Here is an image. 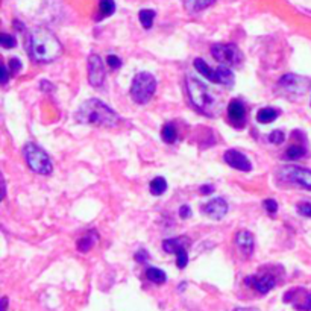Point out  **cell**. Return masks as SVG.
<instances>
[{"label": "cell", "mask_w": 311, "mask_h": 311, "mask_svg": "<svg viewBox=\"0 0 311 311\" xmlns=\"http://www.w3.org/2000/svg\"><path fill=\"white\" fill-rule=\"evenodd\" d=\"M27 50L31 58L37 62H52L62 53V46L53 32L46 27H35L29 34Z\"/></svg>", "instance_id": "6da1fadb"}, {"label": "cell", "mask_w": 311, "mask_h": 311, "mask_svg": "<svg viewBox=\"0 0 311 311\" xmlns=\"http://www.w3.org/2000/svg\"><path fill=\"white\" fill-rule=\"evenodd\" d=\"M75 120L81 124L114 128L120 122V116L99 99H88L78 108Z\"/></svg>", "instance_id": "7a4b0ae2"}, {"label": "cell", "mask_w": 311, "mask_h": 311, "mask_svg": "<svg viewBox=\"0 0 311 311\" xmlns=\"http://www.w3.org/2000/svg\"><path fill=\"white\" fill-rule=\"evenodd\" d=\"M186 85H187L190 101L197 111H201L202 114L209 116V117L217 116V112L220 114V102L217 101L216 96L211 93V90L205 85V83H202L199 79L187 76Z\"/></svg>", "instance_id": "3957f363"}, {"label": "cell", "mask_w": 311, "mask_h": 311, "mask_svg": "<svg viewBox=\"0 0 311 311\" xmlns=\"http://www.w3.org/2000/svg\"><path fill=\"white\" fill-rule=\"evenodd\" d=\"M155 90H157V79H155V76L146 72H141L132 81L131 97L135 104L143 105L150 101Z\"/></svg>", "instance_id": "277c9868"}, {"label": "cell", "mask_w": 311, "mask_h": 311, "mask_svg": "<svg viewBox=\"0 0 311 311\" xmlns=\"http://www.w3.org/2000/svg\"><path fill=\"white\" fill-rule=\"evenodd\" d=\"M24 160L32 170L38 175H50L52 173V161L49 155L35 143H27L23 147Z\"/></svg>", "instance_id": "5b68a950"}, {"label": "cell", "mask_w": 311, "mask_h": 311, "mask_svg": "<svg viewBox=\"0 0 311 311\" xmlns=\"http://www.w3.org/2000/svg\"><path fill=\"white\" fill-rule=\"evenodd\" d=\"M194 64V68L199 72L202 76H205L208 81L214 82V83H220V85H225V87H232L234 85V73L231 72V70L228 67L225 65H219L217 68H211L202 58H196L193 61Z\"/></svg>", "instance_id": "8992f818"}, {"label": "cell", "mask_w": 311, "mask_h": 311, "mask_svg": "<svg viewBox=\"0 0 311 311\" xmlns=\"http://www.w3.org/2000/svg\"><path fill=\"white\" fill-rule=\"evenodd\" d=\"M276 176L282 182L298 184L305 190H311V170L299 166H282L278 168Z\"/></svg>", "instance_id": "52a82bcc"}, {"label": "cell", "mask_w": 311, "mask_h": 311, "mask_svg": "<svg viewBox=\"0 0 311 311\" xmlns=\"http://www.w3.org/2000/svg\"><path fill=\"white\" fill-rule=\"evenodd\" d=\"M213 58L225 67L238 65L243 61V53L235 44H213L211 46Z\"/></svg>", "instance_id": "ba28073f"}, {"label": "cell", "mask_w": 311, "mask_h": 311, "mask_svg": "<svg viewBox=\"0 0 311 311\" xmlns=\"http://www.w3.org/2000/svg\"><path fill=\"white\" fill-rule=\"evenodd\" d=\"M188 245H190V240L187 237L167 238L163 242V249L167 253H175L176 255V266L179 269H184L188 264V252H187Z\"/></svg>", "instance_id": "9c48e42d"}, {"label": "cell", "mask_w": 311, "mask_h": 311, "mask_svg": "<svg viewBox=\"0 0 311 311\" xmlns=\"http://www.w3.org/2000/svg\"><path fill=\"white\" fill-rule=\"evenodd\" d=\"M279 87L290 93V94H305L307 90L311 85V81L305 76H299V75H293V73H287L279 79Z\"/></svg>", "instance_id": "30bf717a"}, {"label": "cell", "mask_w": 311, "mask_h": 311, "mask_svg": "<svg viewBox=\"0 0 311 311\" xmlns=\"http://www.w3.org/2000/svg\"><path fill=\"white\" fill-rule=\"evenodd\" d=\"M88 81L93 87H102L105 81V68L99 55L88 56Z\"/></svg>", "instance_id": "8fae6325"}, {"label": "cell", "mask_w": 311, "mask_h": 311, "mask_svg": "<svg viewBox=\"0 0 311 311\" xmlns=\"http://www.w3.org/2000/svg\"><path fill=\"white\" fill-rule=\"evenodd\" d=\"M223 160L228 166L235 168V170H240V172H250L252 170V164H250L249 158L245 153L238 152L235 149L226 150L225 155H223Z\"/></svg>", "instance_id": "7c38bea8"}, {"label": "cell", "mask_w": 311, "mask_h": 311, "mask_svg": "<svg viewBox=\"0 0 311 311\" xmlns=\"http://www.w3.org/2000/svg\"><path fill=\"white\" fill-rule=\"evenodd\" d=\"M228 204L223 199V197H216V199L209 201L207 205H204L202 208V213L207 214L209 219H214V220H220L223 219L226 214H228Z\"/></svg>", "instance_id": "4fadbf2b"}, {"label": "cell", "mask_w": 311, "mask_h": 311, "mask_svg": "<svg viewBox=\"0 0 311 311\" xmlns=\"http://www.w3.org/2000/svg\"><path fill=\"white\" fill-rule=\"evenodd\" d=\"M246 106L240 101H231L228 105V119L235 128H245L246 124Z\"/></svg>", "instance_id": "5bb4252c"}, {"label": "cell", "mask_w": 311, "mask_h": 311, "mask_svg": "<svg viewBox=\"0 0 311 311\" xmlns=\"http://www.w3.org/2000/svg\"><path fill=\"white\" fill-rule=\"evenodd\" d=\"M235 243L238 246V249L242 250L245 255L250 257L252 255V252H253V246H255V243H253V235L243 229V231H240L237 232V237H235Z\"/></svg>", "instance_id": "9a60e30c"}, {"label": "cell", "mask_w": 311, "mask_h": 311, "mask_svg": "<svg viewBox=\"0 0 311 311\" xmlns=\"http://www.w3.org/2000/svg\"><path fill=\"white\" fill-rule=\"evenodd\" d=\"M253 279V287H255L257 291L260 293H269L275 286H276V278L273 275H263V276H257V278H252Z\"/></svg>", "instance_id": "2e32d148"}, {"label": "cell", "mask_w": 311, "mask_h": 311, "mask_svg": "<svg viewBox=\"0 0 311 311\" xmlns=\"http://www.w3.org/2000/svg\"><path fill=\"white\" fill-rule=\"evenodd\" d=\"M97 240H99V235H97V232L96 231H90V232H87L85 235H82L78 242H76V248H78V250L79 252H88L96 243H97Z\"/></svg>", "instance_id": "e0dca14e"}, {"label": "cell", "mask_w": 311, "mask_h": 311, "mask_svg": "<svg viewBox=\"0 0 311 311\" xmlns=\"http://www.w3.org/2000/svg\"><path fill=\"white\" fill-rule=\"evenodd\" d=\"M279 116V111L275 109V108H263L258 111L257 114V122L258 123H263V124H267V123H272L278 119Z\"/></svg>", "instance_id": "ac0fdd59"}, {"label": "cell", "mask_w": 311, "mask_h": 311, "mask_svg": "<svg viewBox=\"0 0 311 311\" xmlns=\"http://www.w3.org/2000/svg\"><path fill=\"white\" fill-rule=\"evenodd\" d=\"M116 11V2L114 0H101V3H99V17L97 20H102L105 17L112 16Z\"/></svg>", "instance_id": "d6986e66"}, {"label": "cell", "mask_w": 311, "mask_h": 311, "mask_svg": "<svg viewBox=\"0 0 311 311\" xmlns=\"http://www.w3.org/2000/svg\"><path fill=\"white\" fill-rule=\"evenodd\" d=\"M146 278L150 282H155V284H164V282L167 281L166 272L161 270V269H157V267H149L146 270Z\"/></svg>", "instance_id": "ffe728a7"}, {"label": "cell", "mask_w": 311, "mask_h": 311, "mask_svg": "<svg viewBox=\"0 0 311 311\" xmlns=\"http://www.w3.org/2000/svg\"><path fill=\"white\" fill-rule=\"evenodd\" d=\"M161 138H163L164 143H167V145L175 143L176 138H178V131H176L173 123H166L164 124V128L161 131Z\"/></svg>", "instance_id": "44dd1931"}, {"label": "cell", "mask_w": 311, "mask_h": 311, "mask_svg": "<svg viewBox=\"0 0 311 311\" xmlns=\"http://www.w3.org/2000/svg\"><path fill=\"white\" fill-rule=\"evenodd\" d=\"M149 188H150V193L153 196H161L167 190V181L163 176L153 178L152 182H150V186H149Z\"/></svg>", "instance_id": "7402d4cb"}, {"label": "cell", "mask_w": 311, "mask_h": 311, "mask_svg": "<svg viewBox=\"0 0 311 311\" xmlns=\"http://www.w3.org/2000/svg\"><path fill=\"white\" fill-rule=\"evenodd\" d=\"M216 0H186V8L188 12H199L207 6L213 5Z\"/></svg>", "instance_id": "603a6c76"}, {"label": "cell", "mask_w": 311, "mask_h": 311, "mask_svg": "<svg viewBox=\"0 0 311 311\" xmlns=\"http://www.w3.org/2000/svg\"><path fill=\"white\" fill-rule=\"evenodd\" d=\"M155 16H157V14H155L153 9H141L138 14L141 26H143L145 29H150L153 24V20H155Z\"/></svg>", "instance_id": "cb8c5ba5"}, {"label": "cell", "mask_w": 311, "mask_h": 311, "mask_svg": "<svg viewBox=\"0 0 311 311\" xmlns=\"http://www.w3.org/2000/svg\"><path fill=\"white\" fill-rule=\"evenodd\" d=\"M305 155V147L299 146V145H293L286 150V158L287 160H299Z\"/></svg>", "instance_id": "d4e9b609"}, {"label": "cell", "mask_w": 311, "mask_h": 311, "mask_svg": "<svg viewBox=\"0 0 311 311\" xmlns=\"http://www.w3.org/2000/svg\"><path fill=\"white\" fill-rule=\"evenodd\" d=\"M284 140H286V135H284V132L279 131V129H275V131H272L270 134H269V141H270L272 145L279 146V145L284 143Z\"/></svg>", "instance_id": "484cf974"}, {"label": "cell", "mask_w": 311, "mask_h": 311, "mask_svg": "<svg viewBox=\"0 0 311 311\" xmlns=\"http://www.w3.org/2000/svg\"><path fill=\"white\" fill-rule=\"evenodd\" d=\"M0 44H2L3 49H12L17 46V41L9 34H2L0 35Z\"/></svg>", "instance_id": "4316f807"}, {"label": "cell", "mask_w": 311, "mask_h": 311, "mask_svg": "<svg viewBox=\"0 0 311 311\" xmlns=\"http://www.w3.org/2000/svg\"><path fill=\"white\" fill-rule=\"evenodd\" d=\"M298 213L304 217H311V204L310 202L298 204Z\"/></svg>", "instance_id": "83f0119b"}, {"label": "cell", "mask_w": 311, "mask_h": 311, "mask_svg": "<svg viewBox=\"0 0 311 311\" xmlns=\"http://www.w3.org/2000/svg\"><path fill=\"white\" fill-rule=\"evenodd\" d=\"M263 207H264V209L267 211V213H270V214H275L276 211H278V204H276L275 199H267V201H264V202H263Z\"/></svg>", "instance_id": "f1b7e54d"}, {"label": "cell", "mask_w": 311, "mask_h": 311, "mask_svg": "<svg viewBox=\"0 0 311 311\" xmlns=\"http://www.w3.org/2000/svg\"><path fill=\"white\" fill-rule=\"evenodd\" d=\"M9 68H11V75H17L21 70V61L19 58H11L9 60Z\"/></svg>", "instance_id": "f546056e"}, {"label": "cell", "mask_w": 311, "mask_h": 311, "mask_svg": "<svg viewBox=\"0 0 311 311\" xmlns=\"http://www.w3.org/2000/svg\"><path fill=\"white\" fill-rule=\"evenodd\" d=\"M106 62L111 68H119L122 65V60L119 58V56L116 55H109L108 58H106Z\"/></svg>", "instance_id": "4dcf8cb0"}, {"label": "cell", "mask_w": 311, "mask_h": 311, "mask_svg": "<svg viewBox=\"0 0 311 311\" xmlns=\"http://www.w3.org/2000/svg\"><path fill=\"white\" fill-rule=\"evenodd\" d=\"M135 260L138 263H146L149 260V253L146 252V249H140L137 253H135Z\"/></svg>", "instance_id": "1f68e13d"}, {"label": "cell", "mask_w": 311, "mask_h": 311, "mask_svg": "<svg viewBox=\"0 0 311 311\" xmlns=\"http://www.w3.org/2000/svg\"><path fill=\"white\" fill-rule=\"evenodd\" d=\"M179 216H181V219H188V217L191 216V209H190V207H188V205H182V207L179 208Z\"/></svg>", "instance_id": "d6a6232c"}, {"label": "cell", "mask_w": 311, "mask_h": 311, "mask_svg": "<svg viewBox=\"0 0 311 311\" xmlns=\"http://www.w3.org/2000/svg\"><path fill=\"white\" fill-rule=\"evenodd\" d=\"M202 194H211V193H213L214 191V187L213 186H211V184H205V186H202L201 187V190H199Z\"/></svg>", "instance_id": "836d02e7"}, {"label": "cell", "mask_w": 311, "mask_h": 311, "mask_svg": "<svg viewBox=\"0 0 311 311\" xmlns=\"http://www.w3.org/2000/svg\"><path fill=\"white\" fill-rule=\"evenodd\" d=\"M2 68H3V75H2V83H3V85H6V83H8V79H9V72H8V67H6V65H3Z\"/></svg>", "instance_id": "e575fe53"}, {"label": "cell", "mask_w": 311, "mask_h": 311, "mask_svg": "<svg viewBox=\"0 0 311 311\" xmlns=\"http://www.w3.org/2000/svg\"><path fill=\"white\" fill-rule=\"evenodd\" d=\"M302 310H307V311H311V293L307 296V299H305V304L302 307Z\"/></svg>", "instance_id": "d590c367"}, {"label": "cell", "mask_w": 311, "mask_h": 311, "mask_svg": "<svg viewBox=\"0 0 311 311\" xmlns=\"http://www.w3.org/2000/svg\"><path fill=\"white\" fill-rule=\"evenodd\" d=\"M234 311H258L257 308H235Z\"/></svg>", "instance_id": "8d00e7d4"}, {"label": "cell", "mask_w": 311, "mask_h": 311, "mask_svg": "<svg viewBox=\"0 0 311 311\" xmlns=\"http://www.w3.org/2000/svg\"><path fill=\"white\" fill-rule=\"evenodd\" d=\"M2 305H3V311H6V308H8V298H2Z\"/></svg>", "instance_id": "74e56055"}]
</instances>
